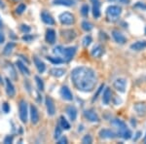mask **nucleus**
<instances>
[{
    "label": "nucleus",
    "mask_w": 146,
    "mask_h": 144,
    "mask_svg": "<svg viewBox=\"0 0 146 144\" xmlns=\"http://www.w3.org/2000/svg\"><path fill=\"white\" fill-rule=\"evenodd\" d=\"M92 42H93V39H92V37L90 36V35H87V36L84 37V39H83L84 47H88L89 45L92 43Z\"/></svg>",
    "instance_id": "c9c22d12"
},
{
    "label": "nucleus",
    "mask_w": 146,
    "mask_h": 144,
    "mask_svg": "<svg viewBox=\"0 0 146 144\" xmlns=\"http://www.w3.org/2000/svg\"><path fill=\"white\" fill-rule=\"evenodd\" d=\"M66 113L71 121H75L77 118V109L74 105H69L66 107Z\"/></svg>",
    "instance_id": "412c9836"
},
{
    "label": "nucleus",
    "mask_w": 146,
    "mask_h": 144,
    "mask_svg": "<svg viewBox=\"0 0 146 144\" xmlns=\"http://www.w3.org/2000/svg\"><path fill=\"white\" fill-rule=\"evenodd\" d=\"M41 20L43 21L44 23H46V25H55V20H54V18L52 17L51 14H49L48 12H46V11H43L41 13Z\"/></svg>",
    "instance_id": "2eb2a0df"
},
{
    "label": "nucleus",
    "mask_w": 146,
    "mask_h": 144,
    "mask_svg": "<svg viewBox=\"0 0 146 144\" xmlns=\"http://www.w3.org/2000/svg\"><path fill=\"white\" fill-rule=\"evenodd\" d=\"M109 1H118L120 3H123V4H129L131 0H109Z\"/></svg>",
    "instance_id": "de8ad7c7"
},
{
    "label": "nucleus",
    "mask_w": 146,
    "mask_h": 144,
    "mask_svg": "<svg viewBox=\"0 0 146 144\" xmlns=\"http://www.w3.org/2000/svg\"><path fill=\"white\" fill-rule=\"evenodd\" d=\"M33 61H34V64H35V66H36L37 70H38L39 73L45 72V70H46L45 63H44L43 61L40 60L38 56H33Z\"/></svg>",
    "instance_id": "aec40b11"
},
{
    "label": "nucleus",
    "mask_w": 146,
    "mask_h": 144,
    "mask_svg": "<svg viewBox=\"0 0 146 144\" xmlns=\"http://www.w3.org/2000/svg\"><path fill=\"white\" fill-rule=\"evenodd\" d=\"M62 50H63V48H62V46H58V47H56V48L53 50V53L55 54L56 56H60L62 54Z\"/></svg>",
    "instance_id": "e433bc0d"
},
{
    "label": "nucleus",
    "mask_w": 146,
    "mask_h": 144,
    "mask_svg": "<svg viewBox=\"0 0 146 144\" xmlns=\"http://www.w3.org/2000/svg\"><path fill=\"white\" fill-rule=\"evenodd\" d=\"M60 96L63 100H67V101H71L73 100V94L70 92V90L68 89V87L66 86H62L60 89Z\"/></svg>",
    "instance_id": "4468645a"
},
{
    "label": "nucleus",
    "mask_w": 146,
    "mask_h": 144,
    "mask_svg": "<svg viewBox=\"0 0 146 144\" xmlns=\"http://www.w3.org/2000/svg\"><path fill=\"white\" fill-rule=\"evenodd\" d=\"M93 25H92L91 23L87 22V21H84L83 23H82V28L85 30V31H91L92 29H93Z\"/></svg>",
    "instance_id": "473e14b6"
},
{
    "label": "nucleus",
    "mask_w": 146,
    "mask_h": 144,
    "mask_svg": "<svg viewBox=\"0 0 146 144\" xmlns=\"http://www.w3.org/2000/svg\"><path fill=\"white\" fill-rule=\"evenodd\" d=\"M75 0H53L54 5H62V6H73L75 5Z\"/></svg>",
    "instance_id": "a878e982"
},
{
    "label": "nucleus",
    "mask_w": 146,
    "mask_h": 144,
    "mask_svg": "<svg viewBox=\"0 0 146 144\" xmlns=\"http://www.w3.org/2000/svg\"><path fill=\"white\" fill-rule=\"evenodd\" d=\"M113 86L116 89V91H118L119 93H126V88H127V80L125 78H117L113 83Z\"/></svg>",
    "instance_id": "423d86ee"
},
{
    "label": "nucleus",
    "mask_w": 146,
    "mask_h": 144,
    "mask_svg": "<svg viewBox=\"0 0 146 144\" xmlns=\"http://www.w3.org/2000/svg\"><path fill=\"white\" fill-rule=\"evenodd\" d=\"M13 135H7L5 138H4V143H6V144H8V143H12L13 142Z\"/></svg>",
    "instance_id": "a19ab883"
},
{
    "label": "nucleus",
    "mask_w": 146,
    "mask_h": 144,
    "mask_svg": "<svg viewBox=\"0 0 146 144\" xmlns=\"http://www.w3.org/2000/svg\"><path fill=\"white\" fill-rule=\"evenodd\" d=\"M2 27H3V23H2L1 20H0V28H2Z\"/></svg>",
    "instance_id": "3c124183"
},
{
    "label": "nucleus",
    "mask_w": 146,
    "mask_h": 144,
    "mask_svg": "<svg viewBox=\"0 0 146 144\" xmlns=\"http://www.w3.org/2000/svg\"><path fill=\"white\" fill-rule=\"evenodd\" d=\"M32 39H33V36H32V35L27 34V33H25V35H23V40L25 42H30Z\"/></svg>",
    "instance_id": "ea45409f"
},
{
    "label": "nucleus",
    "mask_w": 146,
    "mask_h": 144,
    "mask_svg": "<svg viewBox=\"0 0 146 144\" xmlns=\"http://www.w3.org/2000/svg\"><path fill=\"white\" fill-rule=\"evenodd\" d=\"M4 42H5V36H4V34L0 31V44H3Z\"/></svg>",
    "instance_id": "49530a36"
},
{
    "label": "nucleus",
    "mask_w": 146,
    "mask_h": 144,
    "mask_svg": "<svg viewBox=\"0 0 146 144\" xmlns=\"http://www.w3.org/2000/svg\"><path fill=\"white\" fill-rule=\"evenodd\" d=\"M56 31L52 28H49L48 30L46 31V35H45V39H46V42L48 44H55L56 42Z\"/></svg>",
    "instance_id": "dca6fc26"
},
{
    "label": "nucleus",
    "mask_w": 146,
    "mask_h": 144,
    "mask_svg": "<svg viewBox=\"0 0 146 144\" xmlns=\"http://www.w3.org/2000/svg\"><path fill=\"white\" fill-rule=\"evenodd\" d=\"M135 7H137V8H140V9H143V10H146V5H144V4H141L140 2H138V3L135 5Z\"/></svg>",
    "instance_id": "a18cd8bd"
},
{
    "label": "nucleus",
    "mask_w": 146,
    "mask_h": 144,
    "mask_svg": "<svg viewBox=\"0 0 146 144\" xmlns=\"http://www.w3.org/2000/svg\"><path fill=\"white\" fill-rule=\"evenodd\" d=\"M103 88H104V84H102V85H101V86L100 87V88H98V92H96V94H95V96H94V100H96V98H98V94H100V92L102 91V89H103Z\"/></svg>",
    "instance_id": "79ce46f5"
},
{
    "label": "nucleus",
    "mask_w": 146,
    "mask_h": 144,
    "mask_svg": "<svg viewBox=\"0 0 146 144\" xmlns=\"http://www.w3.org/2000/svg\"><path fill=\"white\" fill-rule=\"evenodd\" d=\"M47 60L49 61H51L52 63H54V64H60V63L64 62V60H62L60 56H47Z\"/></svg>",
    "instance_id": "c85d7f7f"
},
{
    "label": "nucleus",
    "mask_w": 146,
    "mask_h": 144,
    "mask_svg": "<svg viewBox=\"0 0 146 144\" xmlns=\"http://www.w3.org/2000/svg\"><path fill=\"white\" fill-rule=\"evenodd\" d=\"M104 54V49L100 45H96L91 51V55L93 58H100Z\"/></svg>",
    "instance_id": "f3484780"
},
{
    "label": "nucleus",
    "mask_w": 146,
    "mask_h": 144,
    "mask_svg": "<svg viewBox=\"0 0 146 144\" xmlns=\"http://www.w3.org/2000/svg\"><path fill=\"white\" fill-rule=\"evenodd\" d=\"M65 70L63 68H58V67H54L50 70V74L52 76L56 77V78H60L64 75Z\"/></svg>",
    "instance_id": "393cba45"
},
{
    "label": "nucleus",
    "mask_w": 146,
    "mask_h": 144,
    "mask_svg": "<svg viewBox=\"0 0 146 144\" xmlns=\"http://www.w3.org/2000/svg\"><path fill=\"white\" fill-rule=\"evenodd\" d=\"M60 126L62 127V129H70L69 123L67 122V120L65 119L63 116H60Z\"/></svg>",
    "instance_id": "c756f323"
},
{
    "label": "nucleus",
    "mask_w": 146,
    "mask_h": 144,
    "mask_svg": "<svg viewBox=\"0 0 146 144\" xmlns=\"http://www.w3.org/2000/svg\"><path fill=\"white\" fill-rule=\"evenodd\" d=\"M112 37L115 40V42L118 44L123 45L127 42V38L124 36V34L122 32H120L119 30H113L112 31Z\"/></svg>",
    "instance_id": "9b49d317"
},
{
    "label": "nucleus",
    "mask_w": 146,
    "mask_h": 144,
    "mask_svg": "<svg viewBox=\"0 0 146 144\" xmlns=\"http://www.w3.org/2000/svg\"><path fill=\"white\" fill-rule=\"evenodd\" d=\"M30 120L33 125H37L39 122V112L33 104L30 105Z\"/></svg>",
    "instance_id": "f8f14e48"
},
{
    "label": "nucleus",
    "mask_w": 146,
    "mask_h": 144,
    "mask_svg": "<svg viewBox=\"0 0 146 144\" xmlns=\"http://www.w3.org/2000/svg\"><path fill=\"white\" fill-rule=\"evenodd\" d=\"M122 14V8L117 5H111L106 9L107 18L110 20H116Z\"/></svg>",
    "instance_id": "20e7f679"
},
{
    "label": "nucleus",
    "mask_w": 146,
    "mask_h": 144,
    "mask_svg": "<svg viewBox=\"0 0 146 144\" xmlns=\"http://www.w3.org/2000/svg\"><path fill=\"white\" fill-rule=\"evenodd\" d=\"M20 29L22 30V31L23 32V33H28V32H30V27H28V25H22L20 27Z\"/></svg>",
    "instance_id": "58836bf2"
},
{
    "label": "nucleus",
    "mask_w": 146,
    "mask_h": 144,
    "mask_svg": "<svg viewBox=\"0 0 146 144\" xmlns=\"http://www.w3.org/2000/svg\"><path fill=\"white\" fill-rule=\"evenodd\" d=\"M84 116L87 120H89L90 122L96 123L100 122V117L96 114V112L94 109H87L84 111Z\"/></svg>",
    "instance_id": "1a4fd4ad"
},
{
    "label": "nucleus",
    "mask_w": 146,
    "mask_h": 144,
    "mask_svg": "<svg viewBox=\"0 0 146 144\" xmlns=\"http://www.w3.org/2000/svg\"><path fill=\"white\" fill-rule=\"evenodd\" d=\"M16 64H17L18 68L20 69V71L23 73V75H27V76H29L30 75V71L29 69L25 66V64L23 62H22L21 60H17V62H16Z\"/></svg>",
    "instance_id": "bb28decb"
},
{
    "label": "nucleus",
    "mask_w": 146,
    "mask_h": 144,
    "mask_svg": "<svg viewBox=\"0 0 146 144\" xmlns=\"http://www.w3.org/2000/svg\"><path fill=\"white\" fill-rule=\"evenodd\" d=\"M111 96H112V93H111V90L109 88H106L105 91L103 92V94H102V102L104 105H108L111 100Z\"/></svg>",
    "instance_id": "b1692460"
},
{
    "label": "nucleus",
    "mask_w": 146,
    "mask_h": 144,
    "mask_svg": "<svg viewBox=\"0 0 146 144\" xmlns=\"http://www.w3.org/2000/svg\"><path fill=\"white\" fill-rule=\"evenodd\" d=\"M77 47H68V48H63L62 54L63 56V60L64 61H69L73 58V56L76 54Z\"/></svg>",
    "instance_id": "0eeeda50"
},
{
    "label": "nucleus",
    "mask_w": 146,
    "mask_h": 144,
    "mask_svg": "<svg viewBox=\"0 0 146 144\" xmlns=\"http://www.w3.org/2000/svg\"><path fill=\"white\" fill-rule=\"evenodd\" d=\"M15 47H16V44L14 43V42H10V43H8L5 46L4 50H3V55L9 56L12 53V52H13V50H14V48H15Z\"/></svg>",
    "instance_id": "cd10ccee"
},
{
    "label": "nucleus",
    "mask_w": 146,
    "mask_h": 144,
    "mask_svg": "<svg viewBox=\"0 0 146 144\" xmlns=\"http://www.w3.org/2000/svg\"><path fill=\"white\" fill-rule=\"evenodd\" d=\"M45 104H46L47 113H48V115L51 117L54 116V115L56 114V106H55V103H54L53 98H50V96H46Z\"/></svg>",
    "instance_id": "6e6552de"
},
{
    "label": "nucleus",
    "mask_w": 146,
    "mask_h": 144,
    "mask_svg": "<svg viewBox=\"0 0 146 144\" xmlns=\"http://www.w3.org/2000/svg\"><path fill=\"white\" fill-rule=\"evenodd\" d=\"M58 144H66L67 143V138L65 137V136H60V138H58Z\"/></svg>",
    "instance_id": "c03bdc74"
},
{
    "label": "nucleus",
    "mask_w": 146,
    "mask_h": 144,
    "mask_svg": "<svg viewBox=\"0 0 146 144\" xmlns=\"http://www.w3.org/2000/svg\"><path fill=\"white\" fill-rule=\"evenodd\" d=\"M3 84V79H2V77L0 76V85H2Z\"/></svg>",
    "instance_id": "8fccbe9b"
},
{
    "label": "nucleus",
    "mask_w": 146,
    "mask_h": 144,
    "mask_svg": "<svg viewBox=\"0 0 146 144\" xmlns=\"http://www.w3.org/2000/svg\"><path fill=\"white\" fill-rule=\"evenodd\" d=\"M5 83H6V93L8 94V96L9 98H14L16 94V90L13 83H12L9 78H6L5 79Z\"/></svg>",
    "instance_id": "ddd939ff"
},
{
    "label": "nucleus",
    "mask_w": 146,
    "mask_h": 144,
    "mask_svg": "<svg viewBox=\"0 0 146 144\" xmlns=\"http://www.w3.org/2000/svg\"><path fill=\"white\" fill-rule=\"evenodd\" d=\"M14 1H20V0H14Z\"/></svg>",
    "instance_id": "5fc2aeb1"
},
{
    "label": "nucleus",
    "mask_w": 146,
    "mask_h": 144,
    "mask_svg": "<svg viewBox=\"0 0 146 144\" xmlns=\"http://www.w3.org/2000/svg\"><path fill=\"white\" fill-rule=\"evenodd\" d=\"M111 124L116 127L117 129H118V135L119 136H121V137L124 138V139H127V140L129 138H131L133 133H131V129H129V127H127V125L125 124V122H123L120 119H114L111 122Z\"/></svg>",
    "instance_id": "f03ea898"
},
{
    "label": "nucleus",
    "mask_w": 146,
    "mask_h": 144,
    "mask_svg": "<svg viewBox=\"0 0 146 144\" xmlns=\"http://www.w3.org/2000/svg\"><path fill=\"white\" fill-rule=\"evenodd\" d=\"M133 109L135 110V112L139 116H144L146 114V104H144V103H136L133 106Z\"/></svg>",
    "instance_id": "5701e85b"
},
{
    "label": "nucleus",
    "mask_w": 146,
    "mask_h": 144,
    "mask_svg": "<svg viewBox=\"0 0 146 144\" xmlns=\"http://www.w3.org/2000/svg\"><path fill=\"white\" fill-rule=\"evenodd\" d=\"M93 3V15L96 19L100 17V0H91Z\"/></svg>",
    "instance_id": "6ab92c4d"
},
{
    "label": "nucleus",
    "mask_w": 146,
    "mask_h": 144,
    "mask_svg": "<svg viewBox=\"0 0 146 144\" xmlns=\"http://www.w3.org/2000/svg\"><path fill=\"white\" fill-rule=\"evenodd\" d=\"M25 9H27V6H25L23 3H21L20 5L16 8V13H17L18 15H22L23 12L25 11Z\"/></svg>",
    "instance_id": "72a5a7b5"
},
{
    "label": "nucleus",
    "mask_w": 146,
    "mask_h": 144,
    "mask_svg": "<svg viewBox=\"0 0 146 144\" xmlns=\"http://www.w3.org/2000/svg\"><path fill=\"white\" fill-rule=\"evenodd\" d=\"M62 37L64 38L66 41L70 42L72 40H74L76 38V32L72 29H65V30H62Z\"/></svg>",
    "instance_id": "a211bd4d"
},
{
    "label": "nucleus",
    "mask_w": 146,
    "mask_h": 144,
    "mask_svg": "<svg viewBox=\"0 0 146 144\" xmlns=\"http://www.w3.org/2000/svg\"><path fill=\"white\" fill-rule=\"evenodd\" d=\"M135 138H133V141H136V140H137V139L138 138H139L140 137V135H141V131H137V133H136V134H135Z\"/></svg>",
    "instance_id": "09e8293b"
},
{
    "label": "nucleus",
    "mask_w": 146,
    "mask_h": 144,
    "mask_svg": "<svg viewBox=\"0 0 146 144\" xmlns=\"http://www.w3.org/2000/svg\"><path fill=\"white\" fill-rule=\"evenodd\" d=\"M19 114H20V119L22 123L27 124L28 109H27V102L25 100H22L20 101V103H19Z\"/></svg>",
    "instance_id": "7ed1b4c3"
},
{
    "label": "nucleus",
    "mask_w": 146,
    "mask_h": 144,
    "mask_svg": "<svg viewBox=\"0 0 146 144\" xmlns=\"http://www.w3.org/2000/svg\"><path fill=\"white\" fill-rule=\"evenodd\" d=\"M143 141H144V143H146V135L144 136V138H143Z\"/></svg>",
    "instance_id": "603ef678"
},
{
    "label": "nucleus",
    "mask_w": 146,
    "mask_h": 144,
    "mask_svg": "<svg viewBox=\"0 0 146 144\" xmlns=\"http://www.w3.org/2000/svg\"><path fill=\"white\" fill-rule=\"evenodd\" d=\"M3 4H2V2H1V0H0V6H2Z\"/></svg>",
    "instance_id": "864d4df0"
},
{
    "label": "nucleus",
    "mask_w": 146,
    "mask_h": 144,
    "mask_svg": "<svg viewBox=\"0 0 146 144\" xmlns=\"http://www.w3.org/2000/svg\"><path fill=\"white\" fill-rule=\"evenodd\" d=\"M82 142L85 143V144H91L93 142V138H92L91 135H89V134H87V135H85L83 139H82Z\"/></svg>",
    "instance_id": "4c0bfd02"
},
{
    "label": "nucleus",
    "mask_w": 146,
    "mask_h": 144,
    "mask_svg": "<svg viewBox=\"0 0 146 144\" xmlns=\"http://www.w3.org/2000/svg\"><path fill=\"white\" fill-rule=\"evenodd\" d=\"M2 109H3V111L5 113H9V111H10V106H9V104L7 102L3 103V105H2Z\"/></svg>",
    "instance_id": "37998d69"
},
{
    "label": "nucleus",
    "mask_w": 146,
    "mask_h": 144,
    "mask_svg": "<svg viewBox=\"0 0 146 144\" xmlns=\"http://www.w3.org/2000/svg\"><path fill=\"white\" fill-rule=\"evenodd\" d=\"M89 10H90V8H89V5H87V4H84V5L81 7V14H82V16H84V17H87V16L89 15Z\"/></svg>",
    "instance_id": "f704fd0d"
},
{
    "label": "nucleus",
    "mask_w": 146,
    "mask_h": 144,
    "mask_svg": "<svg viewBox=\"0 0 146 144\" xmlns=\"http://www.w3.org/2000/svg\"><path fill=\"white\" fill-rule=\"evenodd\" d=\"M58 20L63 25H71L75 23V17L69 12H64L58 16Z\"/></svg>",
    "instance_id": "39448f33"
},
{
    "label": "nucleus",
    "mask_w": 146,
    "mask_h": 144,
    "mask_svg": "<svg viewBox=\"0 0 146 144\" xmlns=\"http://www.w3.org/2000/svg\"><path fill=\"white\" fill-rule=\"evenodd\" d=\"M71 80L75 88L85 93L93 91L98 82L95 70L86 66L75 67L71 71Z\"/></svg>",
    "instance_id": "f257e3e1"
},
{
    "label": "nucleus",
    "mask_w": 146,
    "mask_h": 144,
    "mask_svg": "<svg viewBox=\"0 0 146 144\" xmlns=\"http://www.w3.org/2000/svg\"><path fill=\"white\" fill-rule=\"evenodd\" d=\"M35 82H36L37 88H38L39 91H41V92L44 91V88H45V86H44L43 80H42L39 76H35Z\"/></svg>",
    "instance_id": "7c9ffc66"
},
{
    "label": "nucleus",
    "mask_w": 146,
    "mask_h": 144,
    "mask_svg": "<svg viewBox=\"0 0 146 144\" xmlns=\"http://www.w3.org/2000/svg\"><path fill=\"white\" fill-rule=\"evenodd\" d=\"M62 127L60 125L56 126V129H55V134H54V138L55 139H58L62 136Z\"/></svg>",
    "instance_id": "2f4dec72"
},
{
    "label": "nucleus",
    "mask_w": 146,
    "mask_h": 144,
    "mask_svg": "<svg viewBox=\"0 0 146 144\" xmlns=\"http://www.w3.org/2000/svg\"><path fill=\"white\" fill-rule=\"evenodd\" d=\"M98 135L102 139H113V138L117 137V134L115 133L114 131H112L111 129H100V133H98Z\"/></svg>",
    "instance_id": "9d476101"
},
{
    "label": "nucleus",
    "mask_w": 146,
    "mask_h": 144,
    "mask_svg": "<svg viewBox=\"0 0 146 144\" xmlns=\"http://www.w3.org/2000/svg\"><path fill=\"white\" fill-rule=\"evenodd\" d=\"M146 48V41L142 40V41H136L135 43L131 45V49L133 51H142Z\"/></svg>",
    "instance_id": "4be33fe9"
}]
</instances>
